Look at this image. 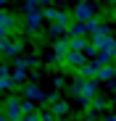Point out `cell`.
<instances>
[{
	"mask_svg": "<svg viewBox=\"0 0 116 121\" xmlns=\"http://www.w3.org/2000/svg\"><path fill=\"white\" fill-rule=\"evenodd\" d=\"M74 16L79 18V21H90V18L95 16V8H92V3H79L74 8Z\"/></svg>",
	"mask_w": 116,
	"mask_h": 121,
	"instance_id": "6da1fadb",
	"label": "cell"
},
{
	"mask_svg": "<svg viewBox=\"0 0 116 121\" xmlns=\"http://www.w3.org/2000/svg\"><path fill=\"white\" fill-rule=\"evenodd\" d=\"M85 55H87L85 50H69V55H66L63 60H66L69 66H76V69H82V66H85Z\"/></svg>",
	"mask_w": 116,
	"mask_h": 121,
	"instance_id": "7a4b0ae2",
	"label": "cell"
},
{
	"mask_svg": "<svg viewBox=\"0 0 116 121\" xmlns=\"http://www.w3.org/2000/svg\"><path fill=\"white\" fill-rule=\"evenodd\" d=\"M16 50H18V45L13 42V39H11V37H3V53H5V55H13Z\"/></svg>",
	"mask_w": 116,
	"mask_h": 121,
	"instance_id": "3957f363",
	"label": "cell"
},
{
	"mask_svg": "<svg viewBox=\"0 0 116 121\" xmlns=\"http://www.w3.org/2000/svg\"><path fill=\"white\" fill-rule=\"evenodd\" d=\"M40 18H42V13H37V11H34V13H29L27 26H29V29H37V26H40Z\"/></svg>",
	"mask_w": 116,
	"mask_h": 121,
	"instance_id": "277c9868",
	"label": "cell"
},
{
	"mask_svg": "<svg viewBox=\"0 0 116 121\" xmlns=\"http://www.w3.org/2000/svg\"><path fill=\"white\" fill-rule=\"evenodd\" d=\"M53 113H55V116H63V113H66V103H55V105H53Z\"/></svg>",
	"mask_w": 116,
	"mask_h": 121,
	"instance_id": "5b68a950",
	"label": "cell"
},
{
	"mask_svg": "<svg viewBox=\"0 0 116 121\" xmlns=\"http://www.w3.org/2000/svg\"><path fill=\"white\" fill-rule=\"evenodd\" d=\"M27 95H29V97H34V100H37V97H42V92L37 90V87H29V90H27Z\"/></svg>",
	"mask_w": 116,
	"mask_h": 121,
	"instance_id": "8992f818",
	"label": "cell"
},
{
	"mask_svg": "<svg viewBox=\"0 0 116 121\" xmlns=\"http://www.w3.org/2000/svg\"><path fill=\"white\" fill-rule=\"evenodd\" d=\"M40 3H45V0H27V8H29V11H34Z\"/></svg>",
	"mask_w": 116,
	"mask_h": 121,
	"instance_id": "52a82bcc",
	"label": "cell"
}]
</instances>
